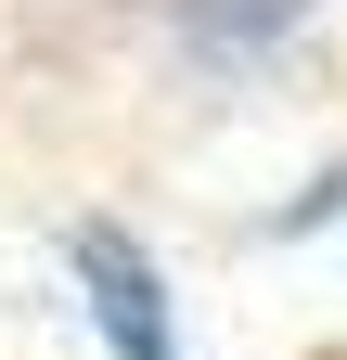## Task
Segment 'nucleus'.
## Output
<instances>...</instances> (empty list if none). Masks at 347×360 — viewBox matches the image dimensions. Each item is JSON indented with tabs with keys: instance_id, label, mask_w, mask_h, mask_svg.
Returning a JSON list of instances; mask_svg holds the SVG:
<instances>
[{
	"instance_id": "obj_1",
	"label": "nucleus",
	"mask_w": 347,
	"mask_h": 360,
	"mask_svg": "<svg viewBox=\"0 0 347 360\" xmlns=\"http://www.w3.org/2000/svg\"><path fill=\"white\" fill-rule=\"evenodd\" d=\"M65 270H77V296H91V335L116 360H181V322H167V270L116 232V219H77L65 232Z\"/></svg>"
},
{
	"instance_id": "obj_2",
	"label": "nucleus",
	"mask_w": 347,
	"mask_h": 360,
	"mask_svg": "<svg viewBox=\"0 0 347 360\" xmlns=\"http://www.w3.org/2000/svg\"><path fill=\"white\" fill-rule=\"evenodd\" d=\"M309 0H181V26H193V52H257V39H283Z\"/></svg>"
},
{
	"instance_id": "obj_3",
	"label": "nucleus",
	"mask_w": 347,
	"mask_h": 360,
	"mask_svg": "<svg viewBox=\"0 0 347 360\" xmlns=\"http://www.w3.org/2000/svg\"><path fill=\"white\" fill-rule=\"evenodd\" d=\"M283 232H347V180H322V193H296V206H283Z\"/></svg>"
}]
</instances>
